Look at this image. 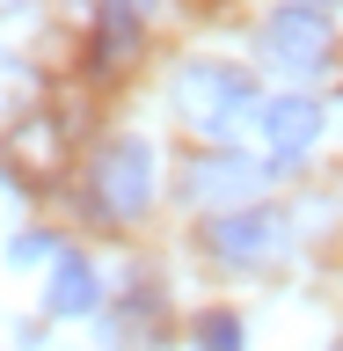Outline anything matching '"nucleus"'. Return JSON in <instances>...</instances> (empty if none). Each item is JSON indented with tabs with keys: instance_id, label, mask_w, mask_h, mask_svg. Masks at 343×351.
<instances>
[{
	"instance_id": "f257e3e1",
	"label": "nucleus",
	"mask_w": 343,
	"mask_h": 351,
	"mask_svg": "<svg viewBox=\"0 0 343 351\" xmlns=\"http://www.w3.org/2000/svg\"><path fill=\"white\" fill-rule=\"evenodd\" d=\"M175 110H183V125L197 132H234L241 117H256V81L227 59H190L175 66Z\"/></svg>"
},
{
	"instance_id": "f03ea898",
	"label": "nucleus",
	"mask_w": 343,
	"mask_h": 351,
	"mask_svg": "<svg viewBox=\"0 0 343 351\" xmlns=\"http://www.w3.org/2000/svg\"><path fill=\"white\" fill-rule=\"evenodd\" d=\"M95 197H103L110 219H139L153 205V147L147 139H110L103 161H95Z\"/></svg>"
},
{
	"instance_id": "7ed1b4c3",
	"label": "nucleus",
	"mask_w": 343,
	"mask_h": 351,
	"mask_svg": "<svg viewBox=\"0 0 343 351\" xmlns=\"http://www.w3.org/2000/svg\"><path fill=\"white\" fill-rule=\"evenodd\" d=\"M263 59L285 66V73H322L329 66V15L307 8V0L278 8V15L263 22Z\"/></svg>"
},
{
	"instance_id": "20e7f679",
	"label": "nucleus",
	"mask_w": 343,
	"mask_h": 351,
	"mask_svg": "<svg viewBox=\"0 0 343 351\" xmlns=\"http://www.w3.org/2000/svg\"><path fill=\"white\" fill-rule=\"evenodd\" d=\"M212 256L227 263V271H256V263H270L285 249V219L278 213H249V205H241V213H227V219H212Z\"/></svg>"
},
{
	"instance_id": "39448f33",
	"label": "nucleus",
	"mask_w": 343,
	"mask_h": 351,
	"mask_svg": "<svg viewBox=\"0 0 343 351\" xmlns=\"http://www.w3.org/2000/svg\"><path fill=\"white\" fill-rule=\"evenodd\" d=\"M256 183H263V169L249 154H197L183 169V197H197V205H249Z\"/></svg>"
},
{
	"instance_id": "423d86ee",
	"label": "nucleus",
	"mask_w": 343,
	"mask_h": 351,
	"mask_svg": "<svg viewBox=\"0 0 343 351\" xmlns=\"http://www.w3.org/2000/svg\"><path fill=\"white\" fill-rule=\"evenodd\" d=\"M256 125H263L270 161H300V154L322 139V103H307V95H270V103L256 110Z\"/></svg>"
},
{
	"instance_id": "0eeeda50",
	"label": "nucleus",
	"mask_w": 343,
	"mask_h": 351,
	"mask_svg": "<svg viewBox=\"0 0 343 351\" xmlns=\"http://www.w3.org/2000/svg\"><path fill=\"white\" fill-rule=\"evenodd\" d=\"M95 300H103L95 263L59 249V256H51V285H44V307H51V315H95Z\"/></svg>"
},
{
	"instance_id": "6e6552de",
	"label": "nucleus",
	"mask_w": 343,
	"mask_h": 351,
	"mask_svg": "<svg viewBox=\"0 0 343 351\" xmlns=\"http://www.w3.org/2000/svg\"><path fill=\"white\" fill-rule=\"evenodd\" d=\"M131 44H139V8H131V0H110V8H103V37H95V66L110 73Z\"/></svg>"
},
{
	"instance_id": "1a4fd4ad",
	"label": "nucleus",
	"mask_w": 343,
	"mask_h": 351,
	"mask_svg": "<svg viewBox=\"0 0 343 351\" xmlns=\"http://www.w3.org/2000/svg\"><path fill=\"white\" fill-rule=\"evenodd\" d=\"M197 351H249V344H241V322L227 315V307L197 315Z\"/></svg>"
},
{
	"instance_id": "9d476101",
	"label": "nucleus",
	"mask_w": 343,
	"mask_h": 351,
	"mask_svg": "<svg viewBox=\"0 0 343 351\" xmlns=\"http://www.w3.org/2000/svg\"><path fill=\"white\" fill-rule=\"evenodd\" d=\"M44 256H59V249H51V234H37V227L8 241V263H44Z\"/></svg>"
},
{
	"instance_id": "9b49d317",
	"label": "nucleus",
	"mask_w": 343,
	"mask_h": 351,
	"mask_svg": "<svg viewBox=\"0 0 343 351\" xmlns=\"http://www.w3.org/2000/svg\"><path fill=\"white\" fill-rule=\"evenodd\" d=\"M336 351H343V337H336Z\"/></svg>"
}]
</instances>
